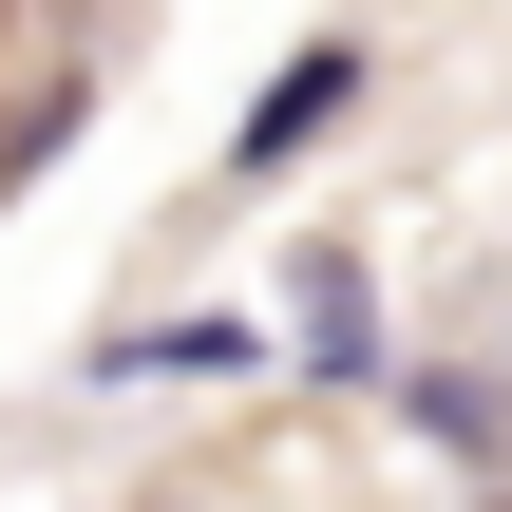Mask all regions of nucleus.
<instances>
[{
  "label": "nucleus",
  "instance_id": "1",
  "mask_svg": "<svg viewBox=\"0 0 512 512\" xmlns=\"http://www.w3.org/2000/svg\"><path fill=\"white\" fill-rule=\"evenodd\" d=\"M285 361L342 380V399L399 380V342H380V266H361V247H304V266H285Z\"/></svg>",
  "mask_w": 512,
  "mask_h": 512
},
{
  "label": "nucleus",
  "instance_id": "3",
  "mask_svg": "<svg viewBox=\"0 0 512 512\" xmlns=\"http://www.w3.org/2000/svg\"><path fill=\"white\" fill-rule=\"evenodd\" d=\"M399 399H418L437 456H512V399H494V380H399Z\"/></svg>",
  "mask_w": 512,
  "mask_h": 512
},
{
  "label": "nucleus",
  "instance_id": "2",
  "mask_svg": "<svg viewBox=\"0 0 512 512\" xmlns=\"http://www.w3.org/2000/svg\"><path fill=\"white\" fill-rule=\"evenodd\" d=\"M342 114H361V38H304V57H285V76L247 95V133H228V171H304V152H323Z\"/></svg>",
  "mask_w": 512,
  "mask_h": 512
}]
</instances>
